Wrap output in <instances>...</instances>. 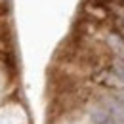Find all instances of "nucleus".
<instances>
[{
	"label": "nucleus",
	"mask_w": 124,
	"mask_h": 124,
	"mask_svg": "<svg viewBox=\"0 0 124 124\" xmlns=\"http://www.w3.org/2000/svg\"><path fill=\"white\" fill-rule=\"evenodd\" d=\"M113 73H115V75L124 82V59L115 57V61H113Z\"/></svg>",
	"instance_id": "f257e3e1"
},
{
	"label": "nucleus",
	"mask_w": 124,
	"mask_h": 124,
	"mask_svg": "<svg viewBox=\"0 0 124 124\" xmlns=\"http://www.w3.org/2000/svg\"><path fill=\"white\" fill-rule=\"evenodd\" d=\"M116 29H118V32H120V38L124 40V21H122V19L116 21Z\"/></svg>",
	"instance_id": "f03ea898"
}]
</instances>
